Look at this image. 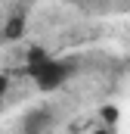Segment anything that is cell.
<instances>
[{
    "mask_svg": "<svg viewBox=\"0 0 130 134\" xmlns=\"http://www.w3.org/2000/svg\"><path fill=\"white\" fill-rule=\"evenodd\" d=\"M28 72H31L34 84H37L40 91H56L59 84H65V78H68L71 69L65 66V63H59V59H50L43 50H31Z\"/></svg>",
    "mask_w": 130,
    "mask_h": 134,
    "instance_id": "6da1fadb",
    "label": "cell"
},
{
    "mask_svg": "<svg viewBox=\"0 0 130 134\" xmlns=\"http://www.w3.org/2000/svg\"><path fill=\"white\" fill-rule=\"evenodd\" d=\"M50 128V112L47 109H34L25 115V134H47Z\"/></svg>",
    "mask_w": 130,
    "mask_h": 134,
    "instance_id": "7a4b0ae2",
    "label": "cell"
},
{
    "mask_svg": "<svg viewBox=\"0 0 130 134\" xmlns=\"http://www.w3.org/2000/svg\"><path fill=\"white\" fill-rule=\"evenodd\" d=\"M22 28H25V22H22V19H12V22L6 25V34H9V37H19Z\"/></svg>",
    "mask_w": 130,
    "mask_h": 134,
    "instance_id": "3957f363",
    "label": "cell"
},
{
    "mask_svg": "<svg viewBox=\"0 0 130 134\" xmlns=\"http://www.w3.org/2000/svg\"><path fill=\"white\" fill-rule=\"evenodd\" d=\"M3 94H6V78L0 75V106H3Z\"/></svg>",
    "mask_w": 130,
    "mask_h": 134,
    "instance_id": "277c9868",
    "label": "cell"
}]
</instances>
